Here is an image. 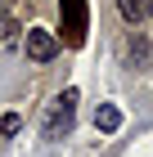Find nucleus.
Here are the masks:
<instances>
[{"mask_svg":"<svg viewBox=\"0 0 153 157\" xmlns=\"http://www.w3.org/2000/svg\"><path fill=\"white\" fill-rule=\"evenodd\" d=\"M72 121H77V90H63L45 117V139H63L72 130Z\"/></svg>","mask_w":153,"mask_h":157,"instance_id":"1","label":"nucleus"},{"mask_svg":"<svg viewBox=\"0 0 153 157\" xmlns=\"http://www.w3.org/2000/svg\"><path fill=\"white\" fill-rule=\"evenodd\" d=\"M23 45H27V59H36V63L59 59V36H54V32H45V27H32Z\"/></svg>","mask_w":153,"mask_h":157,"instance_id":"2","label":"nucleus"},{"mask_svg":"<svg viewBox=\"0 0 153 157\" xmlns=\"http://www.w3.org/2000/svg\"><path fill=\"white\" fill-rule=\"evenodd\" d=\"M117 13H122V18H126L131 27H140L144 18H149V13H153V0H117Z\"/></svg>","mask_w":153,"mask_h":157,"instance_id":"3","label":"nucleus"},{"mask_svg":"<svg viewBox=\"0 0 153 157\" xmlns=\"http://www.w3.org/2000/svg\"><path fill=\"white\" fill-rule=\"evenodd\" d=\"M122 126V112L113 108V103H99V112H95V130H104V135H113Z\"/></svg>","mask_w":153,"mask_h":157,"instance_id":"4","label":"nucleus"},{"mask_svg":"<svg viewBox=\"0 0 153 157\" xmlns=\"http://www.w3.org/2000/svg\"><path fill=\"white\" fill-rule=\"evenodd\" d=\"M131 59H135V67H144V63H149V45H144V36L131 40Z\"/></svg>","mask_w":153,"mask_h":157,"instance_id":"5","label":"nucleus"},{"mask_svg":"<svg viewBox=\"0 0 153 157\" xmlns=\"http://www.w3.org/2000/svg\"><path fill=\"white\" fill-rule=\"evenodd\" d=\"M18 126H23V121L14 117V112H9V117H0V139H5V135H14V130H18Z\"/></svg>","mask_w":153,"mask_h":157,"instance_id":"6","label":"nucleus"}]
</instances>
